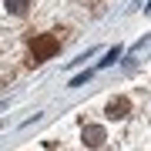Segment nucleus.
<instances>
[{
	"instance_id": "f03ea898",
	"label": "nucleus",
	"mask_w": 151,
	"mask_h": 151,
	"mask_svg": "<svg viewBox=\"0 0 151 151\" xmlns=\"http://www.w3.org/2000/svg\"><path fill=\"white\" fill-rule=\"evenodd\" d=\"M81 141L87 148H101L104 141H108V131H104L101 124H84V128H81Z\"/></svg>"
},
{
	"instance_id": "f257e3e1",
	"label": "nucleus",
	"mask_w": 151,
	"mask_h": 151,
	"mask_svg": "<svg viewBox=\"0 0 151 151\" xmlns=\"http://www.w3.org/2000/svg\"><path fill=\"white\" fill-rule=\"evenodd\" d=\"M60 44H64V34L60 30H50V34H40V37L30 40V64H40V60L54 57L60 50Z\"/></svg>"
},
{
	"instance_id": "20e7f679",
	"label": "nucleus",
	"mask_w": 151,
	"mask_h": 151,
	"mask_svg": "<svg viewBox=\"0 0 151 151\" xmlns=\"http://www.w3.org/2000/svg\"><path fill=\"white\" fill-rule=\"evenodd\" d=\"M4 4H7V10H10L14 17H24L30 10V0H4Z\"/></svg>"
},
{
	"instance_id": "7ed1b4c3",
	"label": "nucleus",
	"mask_w": 151,
	"mask_h": 151,
	"mask_svg": "<svg viewBox=\"0 0 151 151\" xmlns=\"http://www.w3.org/2000/svg\"><path fill=\"white\" fill-rule=\"evenodd\" d=\"M128 111H131V101H128V97H111V101H108V108H104V114H108L111 121L128 118Z\"/></svg>"
}]
</instances>
